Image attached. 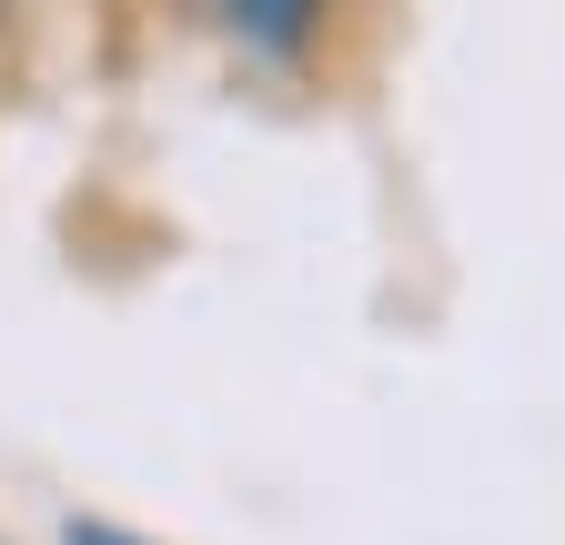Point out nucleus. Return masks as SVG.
<instances>
[{
	"instance_id": "2",
	"label": "nucleus",
	"mask_w": 565,
	"mask_h": 545,
	"mask_svg": "<svg viewBox=\"0 0 565 545\" xmlns=\"http://www.w3.org/2000/svg\"><path fill=\"white\" fill-rule=\"evenodd\" d=\"M51 545H162V535H141V525H121V515H102V505H61Z\"/></svg>"
},
{
	"instance_id": "3",
	"label": "nucleus",
	"mask_w": 565,
	"mask_h": 545,
	"mask_svg": "<svg viewBox=\"0 0 565 545\" xmlns=\"http://www.w3.org/2000/svg\"><path fill=\"white\" fill-rule=\"evenodd\" d=\"M21 11H31V0H0V41H11V21H21Z\"/></svg>"
},
{
	"instance_id": "1",
	"label": "nucleus",
	"mask_w": 565,
	"mask_h": 545,
	"mask_svg": "<svg viewBox=\"0 0 565 545\" xmlns=\"http://www.w3.org/2000/svg\"><path fill=\"white\" fill-rule=\"evenodd\" d=\"M192 11L243 72H273V82H303L343 31V0H192Z\"/></svg>"
}]
</instances>
